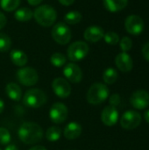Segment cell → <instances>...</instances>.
Here are the masks:
<instances>
[{"mask_svg": "<svg viewBox=\"0 0 149 150\" xmlns=\"http://www.w3.org/2000/svg\"><path fill=\"white\" fill-rule=\"evenodd\" d=\"M18 134L24 143L32 145L41 141L43 137V131L36 123L25 122L20 126Z\"/></svg>", "mask_w": 149, "mask_h": 150, "instance_id": "cell-1", "label": "cell"}, {"mask_svg": "<svg viewBox=\"0 0 149 150\" xmlns=\"http://www.w3.org/2000/svg\"><path fill=\"white\" fill-rule=\"evenodd\" d=\"M33 18L35 21L41 26L48 27L54 24L57 18V13L52 6L43 4L35 9L33 11Z\"/></svg>", "mask_w": 149, "mask_h": 150, "instance_id": "cell-2", "label": "cell"}, {"mask_svg": "<svg viewBox=\"0 0 149 150\" xmlns=\"http://www.w3.org/2000/svg\"><path fill=\"white\" fill-rule=\"evenodd\" d=\"M108 87L101 83L92 84L87 92V101L91 105H99L105 102L109 97Z\"/></svg>", "mask_w": 149, "mask_h": 150, "instance_id": "cell-3", "label": "cell"}, {"mask_svg": "<svg viewBox=\"0 0 149 150\" xmlns=\"http://www.w3.org/2000/svg\"><path fill=\"white\" fill-rule=\"evenodd\" d=\"M46 94L39 89L28 90L23 97V103L25 106L32 109L41 107L47 103Z\"/></svg>", "mask_w": 149, "mask_h": 150, "instance_id": "cell-4", "label": "cell"}, {"mask_svg": "<svg viewBox=\"0 0 149 150\" xmlns=\"http://www.w3.org/2000/svg\"><path fill=\"white\" fill-rule=\"evenodd\" d=\"M52 37L56 43L66 45L72 38V32L66 23L59 22L55 24L52 29Z\"/></svg>", "mask_w": 149, "mask_h": 150, "instance_id": "cell-5", "label": "cell"}, {"mask_svg": "<svg viewBox=\"0 0 149 150\" xmlns=\"http://www.w3.org/2000/svg\"><path fill=\"white\" fill-rule=\"evenodd\" d=\"M90 47L86 42L78 40L69 45L67 51V54L71 62H78L84 59L87 56Z\"/></svg>", "mask_w": 149, "mask_h": 150, "instance_id": "cell-6", "label": "cell"}, {"mask_svg": "<svg viewBox=\"0 0 149 150\" xmlns=\"http://www.w3.org/2000/svg\"><path fill=\"white\" fill-rule=\"evenodd\" d=\"M18 81L25 86H33L39 81L37 71L31 67H22L16 73Z\"/></svg>", "mask_w": 149, "mask_h": 150, "instance_id": "cell-7", "label": "cell"}, {"mask_svg": "<svg viewBox=\"0 0 149 150\" xmlns=\"http://www.w3.org/2000/svg\"><path fill=\"white\" fill-rule=\"evenodd\" d=\"M142 118L141 113L136 111H126L120 118V125L126 130H133L138 127L141 123Z\"/></svg>", "mask_w": 149, "mask_h": 150, "instance_id": "cell-8", "label": "cell"}, {"mask_svg": "<svg viewBox=\"0 0 149 150\" xmlns=\"http://www.w3.org/2000/svg\"><path fill=\"white\" fill-rule=\"evenodd\" d=\"M68 108L62 103H54L49 111V118L53 123L61 124L68 118Z\"/></svg>", "mask_w": 149, "mask_h": 150, "instance_id": "cell-9", "label": "cell"}, {"mask_svg": "<svg viewBox=\"0 0 149 150\" xmlns=\"http://www.w3.org/2000/svg\"><path fill=\"white\" fill-rule=\"evenodd\" d=\"M125 27L128 33L132 35H139L143 32L144 21L138 15H130L125 21Z\"/></svg>", "mask_w": 149, "mask_h": 150, "instance_id": "cell-10", "label": "cell"}, {"mask_svg": "<svg viewBox=\"0 0 149 150\" xmlns=\"http://www.w3.org/2000/svg\"><path fill=\"white\" fill-rule=\"evenodd\" d=\"M52 88L54 94L61 98H66L71 94V86L69 83L62 77L55 78L52 83Z\"/></svg>", "mask_w": 149, "mask_h": 150, "instance_id": "cell-11", "label": "cell"}, {"mask_svg": "<svg viewBox=\"0 0 149 150\" xmlns=\"http://www.w3.org/2000/svg\"><path fill=\"white\" fill-rule=\"evenodd\" d=\"M130 103L138 110L148 108L149 106V93L144 90H138L134 91L131 96Z\"/></svg>", "mask_w": 149, "mask_h": 150, "instance_id": "cell-12", "label": "cell"}, {"mask_svg": "<svg viewBox=\"0 0 149 150\" xmlns=\"http://www.w3.org/2000/svg\"><path fill=\"white\" fill-rule=\"evenodd\" d=\"M63 75L66 77V80H68L73 83H80L83 79L82 69L78 65L73 62H70L64 67Z\"/></svg>", "mask_w": 149, "mask_h": 150, "instance_id": "cell-13", "label": "cell"}, {"mask_svg": "<svg viewBox=\"0 0 149 150\" xmlns=\"http://www.w3.org/2000/svg\"><path fill=\"white\" fill-rule=\"evenodd\" d=\"M101 120L107 127L114 126L119 120V112L116 107L108 105L101 113Z\"/></svg>", "mask_w": 149, "mask_h": 150, "instance_id": "cell-14", "label": "cell"}, {"mask_svg": "<svg viewBox=\"0 0 149 150\" xmlns=\"http://www.w3.org/2000/svg\"><path fill=\"white\" fill-rule=\"evenodd\" d=\"M115 64L117 68L122 72H129L133 69V67L132 57L126 52H122L116 56Z\"/></svg>", "mask_w": 149, "mask_h": 150, "instance_id": "cell-15", "label": "cell"}, {"mask_svg": "<svg viewBox=\"0 0 149 150\" xmlns=\"http://www.w3.org/2000/svg\"><path fill=\"white\" fill-rule=\"evenodd\" d=\"M105 32L103 28L99 25H90L87 27L83 33V37L85 40L89 42H97L104 38Z\"/></svg>", "mask_w": 149, "mask_h": 150, "instance_id": "cell-16", "label": "cell"}, {"mask_svg": "<svg viewBox=\"0 0 149 150\" xmlns=\"http://www.w3.org/2000/svg\"><path fill=\"white\" fill-rule=\"evenodd\" d=\"M82 134V127L76 121L68 123L64 129V136L68 140L77 139Z\"/></svg>", "mask_w": 149, "mask_h": 150, "instance_id": "cell-17", "label": "cell"}, {"mask_svg": "<svg viewBox=\"0 0 149 150\" xmlns=\"http://www.w3.org/2000/svg\"><path fill=\"white\" fill-rule=\"evenodd\" d=\"M10 58L12 63L18 67H24L28 62V57L26 54L19 49L11 50L10 53Z\"/></svg>", "mask_w": 149, "mask_h": 150, "instance_id": "cell-18", "label": "cell"}, {"mask_svg": "<svg viewBox=\"0 0 149 150\" xmlns=\"http://www.w3.org/2000/svg\"><path fill=\"white\" fill-rule=\"evenodd\" d=\"M128 0H104L105 9L111 12H117L127 6Z\"/></svg>", "mask_w": 149, "mask_h": 150, "instance_id": "cell-19", "label": "cell"}, {"mask_svg": "<svg viewBox=\"0 0 149 150\" xmlns=\"http://www.w3.org/2000/svg\"><path fill=\"white\" fill-rule=\"evenodd\" d=\"M5 92L10 99L13 101H19L22 98V90L15 83H10L5 87Z\"/></svg>", "mask_w": 149, "mask_h": 150, "instance_id": "cell-20", "label": "cell"}, {"mask_svg": "<svg viewBox=\"0 0 149 150\" xmlns=\"http://www.w3.org/2000/svg\"><path fill=\"white\" fill-rule=\"evenodd\" d=\"M33 17V12L27 7H22L18 9L14 13V18L19 22H27Z\"/></svg>", "mask_w": 149, "mask_h": 150, "instance_id": "cell-21", "label": "cell"}, {"mask_svg": "<svg viewBox=\"0 0 149 150\" xmlns=\"http://www.w3.org/2000/svg\"><path fill=\"white\" fill-rule=\"evenodd\" d=\"M83 18L82 14L77 11H71L65 14L64 16V23L68 25H76L81 22Z\"/></svg>", "mask_w": 149, "mask_h": 150, "instance_id": "cell-22", "label": "cell"}, {"mask_svg": "<svg viewBox=\"0 0 149 150\" xmlns=\"http://www.w3.org/2000/svg\"><path fill=\"white\" fill-rule=\"evenodd\" d=\"M119 77V74L117 70L113 68H108L105 70L103 74L104 82L107 84H113Z\"/></svg>", "mask_w": 149, "mask_h": 150, "instance_id": "cell-23", "label": "cell"}, {"mask_svg": "<svg viewBox=\"0 0 149 150\" xmlns=\"http://www.w3.org/2000/svg\"><path fill=\"white\" fill-rule=\"evenodd\" d=\"M61 130L58 127H51L47 130L46 133V138L47 139V141L52 142L58 141L61 138Z\"/></svg>", "mask_w": 149, "mask_h": 150, "instance_id": "cell-24", "label": "cell"}, {"mask_svg": "<svg viewBox=\"0 0 149 150\" xmlns=\"http://www.w3.org/2000/svg\"><path fill=\"white\" fill-rule=\"evenodd\" d=\"M20 4V0H0V5L5 11H15Z\"/></svg>", "mask_w": 149, "mask_h": 150, "instance_id": "cell-25", "label": "cell"}, {"mask_svg": "<svg viewBox=\"0 0 149 150\" xmlns=\"http://www.w3.org/2000/svg\"><path fill=\"white\" fill-rule=\"evenodd\" d=\"M66 61H67L66 56L61 53H54L50 57V62L52 63V65L57 68L62 67L66 63Z\"/></svg>", "mask_w": 149, "mask_h": 150, "instance_id": "cell-26", "label": "cell"}, {"mask_svg": "<svg viewBox=\"0 0 149 150\" xmlns=\"http://www.w3.org/2000/svg\"><path fill=\"white\" fill-rule=\"evenodd\" d=\"M11 47V40L5 33H0V52H7Z\"/></svg>", "mask_w": 149, "mask_h": 150, "instance_id": "cell-27", "label": "cell"}, {"mask_svg": "<svg viewBox=\"0 0 149 150\" xmlns=\"http://www.w3.org/2000/svg\"><path fill=\"white\" fill-rule=\"evenodd\" d=\"M104 40L109 45H116L119 42V36L115 32H107L104 35Z\"/></svg>", "mask_w": 149, "mask_h": 150, "instance_id": "cell-28", "label": "cell"}, {"mask_svg": "<svg viewBox=\"0 0 149 150\" xmlns=\"http://www.w3.org/2000/svg\"><path fill=\"white\" fill-rule=\"evenodd\" d=\"M11 142V134L8 129L4 127H0V144L8 145Z\"/></svg>", "mask_w": 149, "mask_h": 150, "instance_id": "cell-29", "label": "cell"}, {"mask_svg": "<svg viewBox=\"0 0 149 150\" xmlns=\"http://www.w3.org/2000/svg\"><path fill=\"white\" fill-rule=\"evenodd\" d=\"M119 46L120 48L122 49L123 52H127L129 51L132 47H133V42L132 40L129 37H123L120 40H119Z\"/></svg>", "mask_w": 149, "mask_h": 150, "instance_id": "cell-30", "label": "cell"}, {"mask_svg": "<svg viewBox=\"0 0 149 150\" xmlns=\"http://www.w3.org/2000/svg\"><path fill=\"white\" fill-rule=\"evenodd\" d=\"M120 101H121V98H120V96H119L118 93L112 94V95L110 97V99H109L110 105L114 106V107L118 106V105L120 104Z\"/></svg>", "mask_w": 149, "mask_h": 150, "instance_id": "cell-31", "label": "cell"}, {"mask_svg": "<svg viewBox=\"0 0 149 150\" xmlns=\"http://www.w3.org/2000/svg\"><path fill=\"white\" fill-rule=\"evenodd\" d=\"M142 54L144 56V58L149 62V42L146 43L143 47H142Z\"/></svg>", "mask_w": 149, "mask_h": 150, "instance_id": "cell-32", "label": "cell"}, {"mask_svg": "<svg viewBox=\"0 0 149 150\" xmlns=\"http://www.w3.org/2000/svg\"><path fill=\"white\" fill-rule=\"evenodd\" d=\"M6 23H7V18H6L5 15L4 13L0 12V30L5 26Z\"/></svg>", "mask_w": 149, "mask_h": 150, "instance_id": "cell-33", "label": "cell"}, {"mask_svg": "<svg viewBox=\"0 0 149 150\" xmlns=\"http://www.w3.org/2000/svg\"><path fill=\"white\" fill-rule=\"evenodd\" d=\"M60 2V4H61L62 5H65V6H68V5H71L75 0H58Z\"/></svg>", "mask_w": 149, "mask_h": 150, "instance_id": "cell-34", "label": "cell"}, {"mask_svg": "<svg viewBox=\"0 0 149 150\" xmlns=\"http://www.w3.org/2000/svg\"><path fill=\"white\" fill-rule=\"evenodd\" d=\"M42 1H43V0H27V3H28L30 5H32V6H37V5H39Z\"/></svg>", "mask_w": 149, "mask_h": 150, "instance_id": "cell-35", "label": "cell"}, {"mask_svg": "<svg viewBox=\"0 0 149 150\" xmlns=\"http://www.w3.org/2000/svg\"><path fill=\"white\" fill-rule=\"evenodd\" d=\"M4 150H18V147L14 144H8V146L5 148Z\"/></svg>", "mask_w": 149, "mask_h": 150, "instance_id": "cell-36", "label": "cell"}, {"mask_svg": "<svg viewBox=\"0 0 149 150\" xmlns=\"http://www.w3.org/2000/svg\"><path fill=\"white\" fill-rule=\"evenodd\" d=\"M29 150H47V149L45 147H43V146L38 145V146H34V147L31 148Z\"/></svg>", "mask_w": 149, "mask_h": 150, "instance_id": "cell-37", "label": "cell"}, {"mask_svg": "<svg viewBox=\"0 0 149 150\" xmlns=\"http://www.w3.org/2000/svg\"><path fill=\"white\" fill-rule=\"evenodd\" d=\"M144 119L149 124V110H147L144 113Z\"/></svg>", "mask_w": 149, "mask_h": 150, "instance_id": "cell-38", "label": "cell"}, {"mask_svg": "<svg viewBox=\"0 0 149 150\" xmlns=\"http://www.w3.org/2000/svg\"><path fill=\"white\" fill-rule=\"evenodd\" d=\"M4 101L0 98V114L4 112Z\"/></svg>", "mask_w": 149, "mask_h": 150, "instance_id": "cell-39", "label": "cell"}, {"mask_svg": "<svg viewBox=\"0 0 149 150\" xmlns=\"http://www.w3.org/2000/svg\"><path fill=\"white\" fill-rule=\"evenodd\" d=\"M0 150H1V149H0Z\"/></svg>", "mask_w": 149, "mask_h": 150, "instance_id": "cell-40", "label": "cell"}]
</instances>
